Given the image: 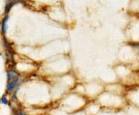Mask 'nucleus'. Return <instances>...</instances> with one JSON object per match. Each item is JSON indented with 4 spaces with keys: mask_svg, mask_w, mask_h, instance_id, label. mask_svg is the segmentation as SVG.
I'll list each match as a JSON object with an SVG mask.
<instances>
[{
    "mask_svg": "<svg viewBox=\"0 0 139 115\" xmlns=\"http://www.w3.org/2000/svg\"><path fill=\"white\" fill-rule=\"evenodd\" d=\"M17 83H18V78H16V79L9 80L8 84H7V90H10L13 89L14 87L17 84Z\"/></svg>",
    "mask_w": 139,
    "mask_h": 115,
    "instance_id": "obj_1",
    "label": "nucleus"
},
{
    "mask_svg": "<svg viewBox=\"0 0 139 115\" xmlns=\"http://www.w3.org/2000/svg\"><path fill=\"white\" fill-rule=\"evenodd\" d=\"M7 75H8V80H9L18 78V73L16 71H14V70H9V71H8Z\"/></svg>",
    "mask_w": 139,
    "mask_h": 115,
    "instance_id": "obj_2",
    "label": "nucleus"
},
{
    "mask_svg": "<svg viewBox=\"0 0 139 115\" xmlns=\"http://www.w3.org/2000/svg\"><path fill=\"white\" fill-rule=\"evenodd\" d=\"M9 1H11V2H12V1H15V0H9Z\"/></svg>",
    "mask_w": 139,
    "mask_h": 115,
    "instance_id": "obj_7",
    "label": "nucleus"
},
{
    "mask_svg": "<svg viewBox=\"0 0 139 115\" xmlns=\"http://www.w3.org/2000/svg\"><path fill=\"white\" fill-rule=\"evenodd\" d=\"M16 115H26V114H25L23 112H18V113H17Z\"/></svg>",
    "mask_w": 139,
    "mask_h": 115,
    "instance_id": "obj_5",
    "label": "nucleus"
},
{
    "mask_svg": "<svg viewBox=\"0 0 139 115\" xmlns=\"http://www.w3.org/2000/svg\"><path fill=\"white\" fill-rule=\"evenodd\" d=\"M1 101H2V104H8L7 100H6V98H5V96H3V97H2V98L1 99Z\"/></svg>",
    "mask_w": 139,
    "mask_h": 115,
    "instance_id": "obj_4",
    "label": "nucleus"
},
{
    "mask_svg": "<svg viewBox=\"0 0 139 115\" xmlns=\"http://www.w3.org/2000/svg\"><path fill=\"white\" fill-rule=\"evenodd\" d=\"M138 56H139V48L138 49Z\"/></svg>",
    "mask_w": 139,
    "mask_h": 115,
    "instance_id": "obj_6",
    "label": "nucleus"
},
{
    "mask_svg": "<svg viewBox=\"0 0 139 115\" xmlns=\"http://www.w3.org/2000/svg\"><path fill=\"white\" fill-rule=\"evenodd\" d=\"M8 21V16H6L5 18H4L3 22H2V31L5 33L6 31V22Z\"/></svg>",
    "mask_w": 139,
    "mask_h": 115,
    "instance_id": "obj_3",
    "label": "nucleus"
}]
</instances>
